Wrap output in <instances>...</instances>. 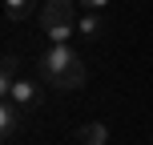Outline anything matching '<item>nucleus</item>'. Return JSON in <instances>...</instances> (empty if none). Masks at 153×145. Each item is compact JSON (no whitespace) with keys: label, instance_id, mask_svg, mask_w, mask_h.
<instances>
[{"label":"nucleus","instance_id":"9","mask_svg":"<svg viewBox=\"0 0 153 145\" xmlns=\"http://www.w3.org/2000/svg\"><path fill=\"white\" fill-rule=\"evenodd\" d=\"M81 4H89V8H105L109 0H81Z\"/></svg>","mask_w":153,"mask_h":145},{"label":"nucleus","instance_id":"2","mask_svg":"<svg viewBox=\"0 0 153 145\" xmlns=\"http://www.w3.org/2000/svg\"><path fill=\"white\" fill-rule=\"evenodd\" d=\"M40 28L48 32L53 45H65L76 32V4L73 0H45V8H40Z\"/></svg>","mask_w":153,"mask_h":145},{"label":"nucleus","instance_id":"8","mask_svg":"<svg viewBox=\"0 0 153 145\" xmlns=\"http://www.w3.org/2000/svg\"><path fill=\"white\" fill-rule=\"evenodd\" d=\"M28 12H32V0H4V16H8L12 24H20Z\"/></svg>","mask_w":153,"mask_h":145},{"label":"nucleus","instance_id":"1","mask_svg":"<svg viewBox=\"0 0 153 145\" xmlns=\"http://www.w3.org/2000/svg\"><path fill=\"white\" fill-rule=\"evenodd\" d=\"M36 73L48 89H81L85 85V61L65 45H48L45 53L36 57Z\"/></svg>","mask_w":153,"mask_h":145},{"label":"nucleus","instance_id":"3","mask_svg":"<svg viewBox=\"0 0 153 145\" xmlns=\"http://www.w3.org/2000/svg\"><path fill=\"white\" fill-rule=\"evenodd\" d=\"M8 101H16L20 109H36V105H40V89H36V81L20 77V81L12 85V93H8Z\"/></svg>","mask_w":153,"mask_h":145},{"label":"nucleus","instance_id":"4","mask_svg":"<svg viewBox=\"0 0 153 145\" xmlns=\"http://www.w3.org/2000/svg\"><path fill=\"white\" fill-rule=\"evenodd\" d=\"M20 113H24V109L16 105V101H8V97L0 101V133H4V137H12V133H20V121H24Z\"/></svg>","mask_w":153,"mask_h":145},{"label":"nucleus","instance_id":"6","mask_svg":"<svg viewBox=\"0 0 153 145\" xmlns=\"http://www.w3.org/2000/svg\"><path fill=\"white\" fill-rule=\"evenodd\" d=\"M76 32H81L85 40H97L101 32H105V20L97 16V8H89V12H85L81 20H76Z\"/></svg>","mask_w":153,"mask_h":145},{"label":"nucleus","instance_id":"5","mask_svg":"<svg viewBox=\"0 0 153 145\" xmlns=\"http://www.w3.org/2000/svg\"><path fill=\"white\" fill-rule=\"evenodd\" d=\"M16 73H20V57H12V53H8V57H4V65H0V93H4V97L12 93V85L20 81Z\"/></svg>","mask_w":153,"mask_h":145},{"label":"nucleus","instance_id":"7","mask_svg":"<svg viewBox=\"0 0 153 145\" xmlns=\"http://www.w3.org/2000/svg\"><path fill=\"white\" fill-rule=\"evenodd\" d=\"M76 141H81V145H105V141H109V129H105L101 121H89V125L76 129Z\"/></svg>","mask_w":153,"mask_h":145},{"label":"nucleus","instance_id":"10","mask_svg":"<svg viewBox=\"0 0 153 145\" xmlns=\"http://www.w3.org/2000/svg\"><path fill=\"white\" fill-rule=\"evenodd\" d=\"M149 145H153V141H149Z\"/></svg>","mask_w":153,"mask_h":145}]
</instances>
